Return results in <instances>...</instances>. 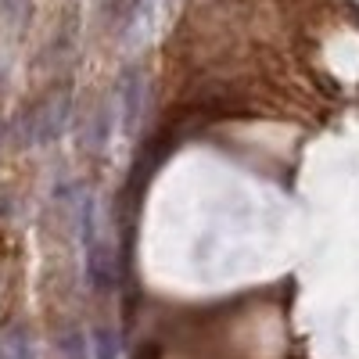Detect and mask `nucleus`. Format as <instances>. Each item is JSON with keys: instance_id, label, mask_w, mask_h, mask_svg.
I'll use <instances>...</instances> for the list:
<instances>
[{"instance_id": "nucleus-6", "label": "nucleus", "mask_w": 359, "mask_h": 359, "mask_svg": "<svg viewBox=\"0 0 359 359\" xmlns=\"http://www.w3.org/2000/svg\"><path fill=\"white\" fill-rule=\"evenodd\" d=\"M137 359H155V352H151V348H140V352H137Z\"/></svg>"}, {"instance_id": "nucleus-3", "label": "nucleus", "mask_w": 359, "mask_h": 359, "mask_svg": "<svg viewBox=\"0 0 359 359\" xmlns=\"http://www.w3.org/2000/svg\"><path fill=\"white\" fill-rule=\"evenodd\" d=\"M140 101H144V76H140V69H126L118 76V111H123V130L126 133L140 118Z\"/></svg>"}, {"instance_id": "nucleus-7", "label": "nucleus", "mask_w": 359, "mask_h": 359, "mask_svg": "<svg viewBox=\"0 0 359 359\" xmlns=\"http://www.w3.org/2000/svg\"><path fill=\"white\" fill-rule=\"evenodd\" d=\"M0 359H8V352H4V348H0Z\"/></svg>"}, {"instance_id": "nucleus-5", "label": "nucleus", "mask_w": 359, "mask_h": 359, "mask_svg": "<svg viewBox=\"0 0 359 359\" xmlns=\"http://www.w3.org/2000/svg\"><path fill=\"white\" fill-rule=\"evenodd\" d=\"M62 352H69L72 359H83V334H72L69 341H62Z\"/></svg>"}, {"instance_id": "nucleus-2", "label": "nucleus", "mask_w": 359, "mask_h": 359, "mask_svg": "<svg viewBox=\"0 0 359 359\" xmlns=\"http://www.w3.org/2000/svg\"><path fill=\"white\" fill-rule=\"evenodd\" d=\"M69 118V94H54L43 104H36V111L29 115V144H50L57 133L65 130Z\"/></svg>"}, {"instance_id": "nucleus-4", "label": "nucleus", "mask_w": 359, "mask_h": 359, "mask_svg": "<svg viewBox=\"0 0 359 359\" xmlns=\"http://www.w3.org/2000/svg\"><path fill=\"white\" fill-rule=\"evenodd\" d=\"M94 359H118V338L111 327H97L94 331Z\"/></svg>"}, {"instance_id": "nucleus-1", "label": "nucleus", "mask_w": 359, "mask_h": 359, "mask_svg": "<svg viewBox=\"0 0 359 359\" xmlns=\"http://www.w3.org/2000/svg\"><path fill=\"white\" fill-rule=\"evenodd\" d=\"M79 230H83V266H86V284L94 294H108L115 287V259L104 245L101 226H97V208L90 198H83L79 208Z\"/></svg>"}]
</instances>
